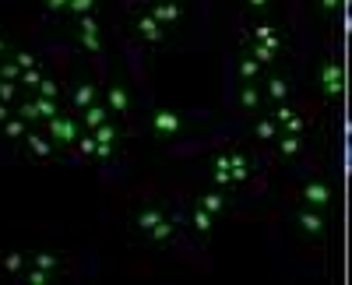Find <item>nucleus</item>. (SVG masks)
Instances as JSON below:
<instances>
[{
    "instance_id": "obj_1",
    "label": "nucleus",
    "mask_w": 352,
    "mask_h": 285,
    "mask_svg": "<svg viewBox=\"0 0 352 285\" xmlns=\"http://www.w3.org/2000/svg\"><path fill=\"white\" fill-rule=\"evenodd\" d=\"M345 162H349V173H352V141H349V148H345Z\"/></svg>"
},
{
    "instance_id": "obj_2",
    "label": "nucleus",
    "mask_w": 352,
    "mask_h": 285,
    "mask_svg": "<svg viewBox=\"0 0 352 285\" xmlns=\"http://www.w3.org/2000/svg\"><path fill=\"white\" fill-rule=\"evenodd\" d=\"M349 141H352V120H349Z\"/></svg>"
}]
</instances>
